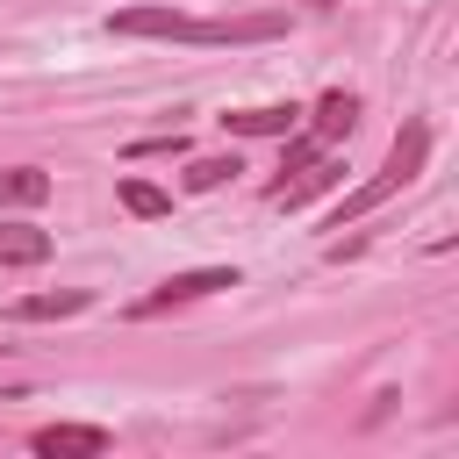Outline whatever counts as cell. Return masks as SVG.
<instances>
[{
	"instance_id": "6da1fadb",
	"label": "cell",
	"mask_w": 459,
	"mask_h": 459,
	"mask_svg": "<svg viewBox=\"0 0 459 459\" xmlns=\"http://www.w3.org/2000/svg\"><path fill=\"white\" fill-rule=\"evenodd\" d=\"M115 36H165V43H273L287 36V14H230V22H194L179 7H122Z\"/></svg>"
},
{
	"instance_id": "7a4b0ae2",
	"label": "cell",
	"mask_w": 459,
	"mask_h": 459,
	"mask_svg": "<svg viewBox=\"0 0 459 459\" xmlns=\"http://www.w3.org/2000/svg\"><path fill=\"white\" fill-rule=\"evenodd\" d=\"M423 158H430V129L423 122H402L394 129V143H387V158H380V172L359 186V194H344L337 201V215H330V230H344V222H359V215H373L387 194H402L416 172H423Z\"/></svg>"
},
{
	"instance_id": "3957f363",
	"label": "cell",
	"mask_w": 459,
	"mask_h": 459,
	"mask_svg": "<svg viewBox=\"0 0 459 459\" xmlns=\"http://www.w3.org/2000/svg\"><path fill=\"white\" fill-rule=\"evenodd\" d=\"M222 287H237V265H194V273H172L158 294L129 301V316H165V308H186V301H201V294H222Z\"/></svg>"
},
{
	"instance_id": "277c9868",
	"label": "cell",
	"mask_w": 459,
	"mask_h": 459,
	"mask_svg": "<svg viewBox=\"0 0 459 459\" xmlns=\"http://www.w3.org/2000/svg\"><path fill=\"white\" fill-rule=\"evenodd\" d=\"M43 459H93V452H108V430L100 423H50V430H36L29 437Z\"/></svg>"
},
{
	"instance_id": "5b68a950",
	"label": "cell",
	"mask_w": 459,
	"mask_h": 459,
	"mask_svg": "<svg viewBox=\"0 0 459 459\" xmlns=\"http://www.w3.org/2000/svg\"><path fill=\"white\" fill-rule=\"evenodd\" d=\"M337 179H344V165L323 151V158H316V165H301L294 179H273V194H265V201H273V208H301V201H316V194H323V186H337Z\"/></svg>"
},
{
	"instance_id": "8992f818",
	"label": "cell",
	"mask_w": 459,
	"mask_h": 459,
	"mask_svg": "<svg viewBox=\"0 0 459 459\" xmlns=\"http://www.w3.org/2000/svg\"><path fill=\"white\" fill-rule=\"evenodd\" d=\"M351 129H359V93H344V86H337V93H323V100H316V129H308V136L330 151V143H344Z\"/></svg>"
},
{
	"instance_id": "52a82bcc",
	"label": "cell",
	"mask_w": 459,
	"mask_h": 459,
	"mask_svg": "<svg viewBox=\"0 0 459 459\" xmlns=\"http://www.w3.org/2000/svg\"><path fill=\"white\" fill-rule=\"evenodd\" d=\"M294 115H301L294 100H273V108H230V115H222V129H230V136H287V129H294Z\"/></svg>"
},
{
	"instance_id": "ba28073f",
	"label": "cell",
	"mask_w": 459,
	"mask_h": 459,
	"mask_svg": "<svg viewBox=\"0 0 459 459\" xmlns=\"http://www.w3.org/2000/svg\"><path fill=\"white\" fill-rule=\"evenodd\" d=\"M86 301H93L86 287H57V294H22L7 316H14V323H57V316H79Z\"/></svg>"
},
{
	"instance_id": "9c48e42d",
	"label": "cell",
	"mask_w": 459,
	"mask_h": 459,
	"mask_svg": "<svg viewBox=\"0 0 459 459\" xmlns=\"http://www.w3.org/2000/svg\"><path fill=\"white\" fill-rule=\"evenodd\" d=\"M50 258V230L36 222H0V265H43Z\"/></svg>"
},
{
	"instance_id": "30bf717a",
	"label": "cell",
	"mask_w": 459,
	"mask_h": 459,
	"mask_svg": "<svg viewBox=\"0 0 459 459\" xmlns=\"http://www.w3.org/2000/svg\"><path fill=\"white\" fill-rule=\"evenodd\" d=\"M50 201V172L36 165H0V208H43Z\"/></svg>"
},
{
	"instance_id": "8fae6325",
	"label": "cell",
	"mask_w": 459,
	"mask_h": 459,
	"mask_svg": "<svg viewBox=\"0 0 459 459\" xmlns=\"http://www.w3.org/2000/svg\"><path fill=\"white\" fill-rule=\"evenodd\" d=\"M122 208H129V215H143V222H158V215H172V194H165V186H151V179H122Z\"/></svg>"
},
{
	"instance_id": "7c38bea8",
	"label": "cell",
	"mask_w": 459,
	"mask_h": 459,
	"mask_svg": "<svg viewBox=\"0 0 459 459\" xmlns=\"http://www.w3.org/2000/svg\"><path fill=\"white\" fill-rule=\"evenodd\" d=\"M237 172H244V165H237V151H230V158H194V165H186V186H194V194H215V186H222V179H237Z\"/></svg>"
},
{
	"instance_id": "4fadbf2b",
	"label": "cell",
	"mask_w": 459,
	"mask_h": 459,
	"mask_svg": "<svg viewBox=\"0 0 459 459\" xmlns=\"http://www.w3.org/2000/svg\"><path fill=\"white\" fill-rule=\"evenodd\" d=\"M165 151L179 158V151H186V136L172 129V136H143V143H129V158H165Z\"/></svg>"
},
{
	"instance_id": "5bb4252c",
	"label": "cell",
	"mask_w": 459,
	"mask_h": 459,
	"mask_svg": "<svg viewBox=\"0 0 459 459\" xmlns=\"http://www.w3.org/2000/svg\"><path fill=\"white\" fill-rule=\"evenodd\" d=\"M316 158H323V143H316V136H294V143H287V165H280V172H301V165H316Z\"/></svg>"
},
{
	"instance_id": "9a60e30c",
	"label": "cell",
	"mask_w": 459,
	"mask_h": 459,
	"mask_svg": "<svg viewBox=\"0 0 459 459\" xmlns=\"http://www.w3.org/2000/svg\"><path fill=\"white\" fill-rule=\"evenodd\" d=\"M301 7H337V0H301Z\"/></svg>"
}]
</instances>
